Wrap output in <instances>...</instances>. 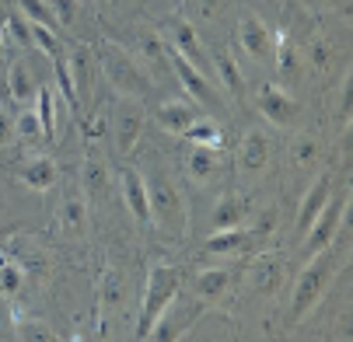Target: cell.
I'll list each match as a JSON object with an SVG mask.
<instances>
[{"label":"cell","mask_w":353,"mask_h":342,"mask_svg":"<svg viewBox=\"0 0 353 342\" xmlns=\"http://www.w3.org/2000/svg\"><path fill=\"white\" fill-rule=\"evenodd\" d=\"M94 56H98V74L109 81V87H112L119 98H137V102L150 98V91H154V81H150L147 67L130 53L126 45L105 39L102 45L94 49Z\"/></svg>","instance_id":"1"},{"label":"cell","mask_w":353,"mask_h":342,"mask_svg":"<svg viewBox=\"0 0 353 342\" xmlns=\"http://www.w3.org/2000/svg\"><path fill=\"white\" fill-rule=\"evenodd\" d=\"M147 182V203H150V224H158L168 237H185L189 231V206H185V195L175 185L172 175L158 171V175H143Z\"/></svg>","instance_id":"2"},{"label":"cell","mask_w":353,"mask_h":342,"mask_svg":"<svg viewBox=\"0 0 353 342\" xmlns=\"http://www.w3.org/2000/svg\"><path fill=\"white\" fill-rule=\"evenodd\" d=\"M336 269H339V262H336V252H332V248H325V252H319V255L308 259V266L301 269V276H297V283H294L290 321L308 318V314L319 308V301L325 297V290H329L332 279H336Z\"/></svg>","instance_id":"3"},{"label":"cell","mask_w":353,"mask_h":342,"mask_svg":"<svg viewBox=\"0 0 353 342\" xmlns=\"http://www.w3.org/2000/svg\"><path fill=\"white\" fill-rule=\"evenodd\" d=\"M182 290V272L175 266H150L147 286H143V304H140V321H137V339H147L161 311L179 297Z\"/></svg>","instance_id":"4"},{"label":"cell","mask_w":353,"mask_h":342,"mask_svg":"<svg viewBox=\"0 0 353 342\" xmlns=\"http://www.w3.org/2000/svg\"><path fill=\"white\" fill-rule=\"evenodd\" d=\"M346 210H350V195L339 192V195H329V203L322 206V213L312 220V227L305 231V259L325 252L336 244L343 224H346Z\"/></svg>","instance_id":"5"},{"label":"cell","mask_w":353,"mask_h":342,"mask_svg":"<svg viewBox=\"0 0 353 342\" xmlns=\"http://www.w3.org/2000/svg\"><path fill=\"white\" fill-rule=\"evenodd\" d=\"M143 105L137 98H123V102L112 109V119H109V133H112V143H116V154L119 158H130L137 151V143L143 136Z\"/></svg>","instance_id":"6"},{"label":"cell","mask_w":353,"mask_h":342,"mask_svg":"<svg viewBox=\"0 0 353 342\" xmlns=\"http://www.w3.org/2000/svg\"><path fill=\"white\" fill-rule=\"evenodd\" d=\"M168 70L179 77V84L189 91V98L203 109V112H214V109H221V94H217V87H214V81L203 74V70H196L182 53H175V49L168 45Z\"/></svg>","instance_id":"7"},{"label":"cell","mask_w":353,"mask_h":342,"mask_svg":"<svg viewBox=\"0 0 353 342\" xmlns=\"http://www.w3.org/2000/svg\"><path fill=\"white\" fill-rule=\"evenodd\" d=\"M238 45L259 67H273V32L256 11H241L238 18Z\"/></svg>","instance_id":"8"},{"label":"cell","mask_w":353,"mask_h":342,"mask_svg":"<svg viewBox=\"0 0 353 342\" xmlns=\"http://www.w3.org/2000/svg\"><path fill=\"white\" fill-rule=\"evenodd\" d=\"M256 109H259V116L266 122H273L280 129H290L297 122V116H301V102L290 91H283L280 84H273V81L256 91Z\"/></svg>","instance_id":"9"},{"label":"cell","mask_w":353,"mask_h":342,"mask_svg":"<svg viewBox=\"0 0 353 342\" xmlns=\"http://www.w3.org/2000/svg\"><path fill=\"white\" fill-rule=\"evenodd\" d=\"M168 45L175 49V53H182L196 70H203L207 77H210V70H214V63L207 60V49H203V39H199V32L185 21V18H172L168 21Z\"/></svg>","instance_id":"10"},{"label":"cell","mask_w":353,"mask_h":342,"mask_svg":"<svg viewBox=\"0 0 353 342\" xmlns=\"http://www.w3.org/2000/svg\"><path fill=\"white\" fill-rule=\"evenodd\" d=\"M199 311H203V304H179V297L161 311V318L154 321V328H150L147 339H154V342H172V339H182L192 321L199 318Z\"/></svg>","instance_id":"11"},{"label":"cell","mask_w":353,"mask_h":342,"mask_svg":"<svg viewBox=\"0 0 353 342\" xmlns=\"http://www.w3.org/2000/svg\"><path fill=\"white\" fill-rule=\"evenodd\" d=\"M182 164H185V175H189L196 185H214V182L224 175L221 151H217V147H207V143H189Z\"/></svg>","instance_id":"12"},{"label":"cell","mask_w":353,"mask_h":342,"mask_svg":"<svg viewBox=\"0 0 353 342\" xmlns=\"http://www.w3.org/2000/svg\"><path fill=\"white\" fill-rule=\"evenodd\" d=\"M273 161V143L263 129H248L238 143V171L241 175H263Z\"/></svg>","instance_id":"13"},{"label":"cell","mask_w":353,"mask_h":342,"mask_svg":"<svg viewBox=\"0 0 353 342\" xmlns=\"http://www.w3.org/2000/svg\"><path fill=\"white\" fill-rule=\"evenodd\" d=\"M63 60H67V70H70V77H74V87H77L81 105H84L88 98H91V91H94V84H98V56H94L91 45L77 42Z\"/></svg>","instance_id":"14"},{"label":"cell","mask_w":353,"mask_h":342,"mask_svg":"<svg viewBox=\"0 0 353 342\" xmlns=\"http://www.w3.org/2000/svg\"><path fill=\"white\" fill-rule=\"evenodd\" d=\"M94 293H98V308L102 311H119L130 297V283L116 266H102L94 279Z\"/></svg>","instance_id":"15"},{"label":"cell","mask_w":353,"mask_h":342,"mask_svg":"<svg viewBox=\"0 0 353 342\" xmlns=\"http://www.w3.org/2000/svg\"><path fill=\"white\" fill-rule=\"evenodd\" d=\"M119 192H123V203L133 213L137 224H150V203H147V182L137 168H123L119 171Z\"/></svg>","instance_id":"16"},{"label":"cell","mask_w":353,"mask_h":342,"mask_svg":"<svg viewBox=\"0 0 353 342\" xmlns=\"http://www.w3.org/2000/svg\"><path fill=\"white\" fill-rule=\"evenodd\" d=\"M329 195H332V171H322L312 185H308V192H305V200H301V206H297V234H305L308 227H312V220L322 213V206L329 203Z\"/></svg>","instance_id":"17"},{"label":"cell","mask_w":353,"mask_h":342,"mask_svg":"<svg viewBox=\"0 0 353 342\" xmlns=\"http://www.w3.org/2000/svg\"><path fill=\"white\" fill-rule=\"evenodd\" d=\"M228 293H231L228 269H203L192 276V301H199V304H221Z\"/></svg>","instance_id":"18"},{"label":"cell","mask_w":353,"mask_h":342,"mask_svg":"<svg viewBox=\"0 0 353 342\" xmlns=\"http://www.w3.org/2000/svg\"><path fill=\"white\" fill-rule=\"evenodd\" d=\"M199 116H207V112L199 109V105L192 102V98H189V102H182V98H179V102H165V105L154 112L158 126H161L165 133H172V136H182V133H185V126H192Z\"/></svg>","instance_id":"19"},{"label":"cell","mask_w":353,"mask_h":342,"mask_svg":"<svg viewBox=\"0 0 353 342\" xmlns=\"http://www.w3.org/2000/svg\"><path fill=\"white\" fill-rule=\"evenodd\" d=\"M301 49L290 42V35L287 32H273V67H276V74H280V81H287V84H297L301 81Z\"/></svg>","instance_id":"20"},{"label":"cell","mask_w":353,"mask_h":342,"mask_svg":"<svg viewBox=\"0 0 353 342\" xmlns=\"http://www.w3.org/2000/svg\"><path fill=\"white\" fill-rule=\"evenodd\" d=\"M130 53L147 67H154V70H168V42L158 35V32H150V28H140L137 35H133V49Z\"/></svg>","instance_id":"21"},{"label":"cell","mask_w":353,"mask_h":342,"mask_svg":"<svg viewBox=\"0 0 353 342\" xmlns=\"http://www.w3.org/2000/svg\"><path fill=\"white\" fill-rule=\"evenodd\" d=\"M39 87L42 81L35 77V70L28 67V60H14L8 67V91L18 105H35V98H39Z\"/></svg>","instance_id":"22"},{"label":"cell","mask_w":353,"mask_h":342,"mask_svg":"<svg viewBox=\"0 0 353 342\" xmlns=\"http://www.w3.org/2000/svg\"><path fill=\"white\" fill-rule=\"evenodd\" d=\"M248 217H252V206H248V200H241V195H234V192L221 195V200L214 203V210H210V224H214V231L245 227V220H248Z\"/></svg>","instance_id":"23"},{"label":"cell","mask_w":353,"mask_h":342,"mask_svg":"<svg viewBox=\"0 0 353 342\" xmlns=\"http://www.w3.org/2000/svg\"><path fill=\"white\" fill-rule=\"evenodd\" d=\"M109 185H112V168L105 164V158L88 154L84 158V168H81V189H84V195H88V200H105Z\"/></svg>","instance_id":"24"},{"label":"cell","mask_w":353,"mask_h":342,"mask_svg":"<svg viewBox=\"0 0 353 342\" xmlns=\"http://www.w3.org/2000/svg\"><path fill=\"white\" fill-rule=\"evenodd\" d=\"M280 283H283V266H280V259H273V255H259L256 262L248 266V286L256 290V293H276L280 290Z\"/></svg>","instance_id":"25"},{"label":"cell","mask_w":353,"mask_h":342,"mask_svg":"<svg viewBox=\"0 0 353 342\" xmlns=\"http://www.w3.org/2000/svg\"><path fill=\"white\" fill-rule=\"evenodd\" d=\"M57 220L67 234H84L88 231V203L81 192H67L60 200V210H57Z\"/></svg>","instance_id":"26"},{"label":"cell","mask_w":353,"mask_h":342,"mask_svg":"<svg viewBox=\"0 0 353 342\" xmlns=\"http://www.w3.org/2000/svg\"><path fill=\"white\" fill-rule=\"evenodd\" d=\"M308 60V67L319 74V77H329L332 70H336V60H339V53H336V45L325 39V35H312L308 39V45H305V53H301Z\"/></svg>","instance_id":"27"},{"label":"cell","mask_w":353,"mask_h":342,"mask_svg":"<svg viewBox=\"0 0 353 342\" xmlns=\"http://www.w3.org/2000/svg\"><path fill=\"white\" fill-rule=\"evenodd\" d=\"M21 185H28L32 192H46L49 185L57 182V161L53 158H28L18 171Z\"/></svg>","instance_id":"28"},{"label":"cell","mask_w":353,"mask_h":342,"mask_svg":"<svg viewBox=\"0 0 353 342\" xmlns=\"http://www.w3.org/2000/svg\"><path fill=\"white\" fill-rule=\"evenodd\" d=\"M203 248H207L210 255H238V252L252 248V241H248V231H245V227H231V231H214V234L207 237Z\"/></svg>","instance_id":"29"},{"label":"cell","mask_w":353,"mask_h":342,"mask_svg":"<svg viewBox=\"0 0 353 342\" xmlns=\"http://www.w3.org/2000/svg\"><path fill=\"white\" fill-rule=\"evenodd\" d=\"M214 70H217V84L231 94V98H241L245 94V74L238 70L234 56L231 53H217V60H210Z\"/></svg>","instance_id":"30"},{"label":"cell","mask_w":353,"mask_h":342,"mask_svg":"<svg viewBox=\"0 0 353 342\" xmlns=\"http://www.w3.org/2000/svg\"><path fill=\"white\" fill-rule=\"evenodd\" d=\"M319 154H322V147H319V140L312 133H297L294 136V143H290V164L312 168V164H319Z\"/></svg>","instance_id":"31"},{"label":"cell","mask_w":353,"mask_h":342,"mask_svg":"<svg viewBox=\"0 0 353 342\" xmlns=\"http://www.w3.org/2000/svg\"><path fill=\"white\" fill-rule=\"evenodd\" d=\"M252 224L245 227L248 231V241H252V248H263V244L276 234V220H280V213L276 210H263L259 217H248Z\"/></svg>","instance_id":"32"},{"label":"cell","mask_w":353,"mask_h":342,"mask_svg":"<svg viewBox=\"0 0 353 342\" xmlns=\"http://www.w3.org/2000/svg\"><path fill=\"white\" fill-rule=\"evenodd\" d=\"M35 112H39V119H42V133H46V140H53L57 136V94H53V87H39V98H35Z\"/></svg>","instance_id":"33"},{"label":"cell","mask_w":353,"mask_h":342,"mask_svg":"<svg viewBox=\"0 0 353 342\" xmlns=\"http://www.w3.org/2000/svg\"><path fill=\"white\" fill-rule=\"evenodd\" d=\"M189 143H207V147H221V126L210 119V116H199L192 126H185V133H182Z\"/></svg>","instance_id":"34"},{"label":"cell","mask_w":353,"mask_h":342,"mask_svg":"<svg viewBox=\"0 0 353 342\" xmlns=\"http://www.w3.org/2000/svg\"><path fill=\"white\" fill-rule=\"evenodd\" d=\"M32 45L42 49L49 60H60V56L67 53L63 42H60V35H57V28H46V25H32Z\"/></svg>","instance_id":"35"},{"label":"cell","mask_w":353,"mask_h":342,"mask_svg":"<svg viewBox=\"0 0 353 342\" xmlns=\"http://www.w3.org/2000/svg\"><path fill=\"white\" fill-rule=\"evenodd\" d=\"M53 77H57V87H60V94H63V102H67V105L74 109V116H77V109H81V94H77V87H74V77H70L63 56L53 60Z\"/></svg>","instance_id":"36"},{"label":"cell","mask_w":353,"mask_h":342,"mask_svg":"<svg viewBox=\"0 0 353 342\" xmlns=\"http://www.w3.org/2000/svg\"><path fill=\"white\" fill-rule=\"evenodd\" d=\"M21 14L32 21V25H46V28H60L53 8H49V0H18Z\"/></svg>","instance_id":"37"},{"label":"cell","mask_w":353,"mask_h":342,"mask_svg":"<svg viewBox=\"0 0 353 342\" xmlns=\"http://www.w3.org/2000/svg\"><path fill=\"white\" fill-rule=\"evenodd\" d=\"M14 126H18V140H46L42 119H39V112L28 109V105H21V112L14 116Z\"/></svg>","instance_id":"38"},{"label":"cell","mask_w":353,"mask_h":342,"mask_svg":"<svg viewBox=\"0 0 353 342\" xmlns=\"http://www.w3.org/2000/svg\"><path fill=\"white\" fill-rule=\"evenodd\" d=\"M18 339H35V342H57V332L49 328L46 321H32V318H18L14 321Z\"/></svg>","instance_id":"39"},{"label":"cell","mask_w":353,"mask_h":342,"mask_svg":"<svg viewBox=\"0 0 353 342\" xmlns=\"http://www.w3.org/2000/svg\"><path fill=\"white\" fill-rule=\"evenodd\" d=\"M8 35L21 45V49H32V21L25 14H11L8 11Z\"/></svg>","instance_id":"40"},{"label":"cell","mask_w":353,"mask_h":342,"mask_svg":"<svg viewBox=\"0 0 353 342\" xmlns=\"http://www.w3.org/2000/svg\"><path fill=\"white\" fill-rule=\"evenodd\" d=\"M49 8H53L60 28H74L77 25V0H49Z\"/></svg>","instance_id":"41"},{"label":"cell","mask_w":353,"mask_h":342,"mask_svg":"<svg viewBox=\"0 0 353 342\" xmlns=\"http://www.w3.org/2000/svg\"><path fill=\"white\" fill-rule=\"evenodd\" d=\"M339 116H343L346 126L353 122V77H350V74H346L343 84H339Z\"/></svg>","instance_id":"42"},{"label":"cell","mask_w":353,"mask_h":342,"mask_svg":"<svg viewBox=\"0 0 353 342\" xmlns=\"http://www.w3.org/2000/svg\"><path fill=\"white\" fill-rule=\"evenodd\" d=\"M18 140V126H14V116L0 109V147H11Z\"/></svg>","instance_id":"43"},{"label":"cell","mask_w":353,"mask_h":342,"mask_svg":"<svg viewBox=\"0 0 353 342\" xmlns=\"http://www.w3.org/2000/svg\"><path fill=\"white\" fill-rule=\"evenodd\" d=\"M199 8H203V14H214L217 8H221V0H196Z\"/></svg>","instance_id":"44"},{"label":"cell","mask_w":353,"mask_h":342,"mask_svg":"<svg viewBox=\"0 0 353 342\" xmlns=\"http://www.w3.org/2000/svg\"><path fill=\"white\" fill-rule=\"evenodd\" d=\"M346 4L350 0H322V8H329V11H346Z\"/></svg>","instance_id":"45"},{"label":"cell","mask_w":353,"mask_h":342,"mask_svg":"<svg viewBox=\"0 0 353 342\" xmlns=\"http://www.w3.org/2000/svg\"><path fill=\"white\" fill-rule=\"evenodd\" d=\"M94 4H98V8H109V4H116V0H94Z\"/></svg>","instance_id":"46"}]
</instances>
